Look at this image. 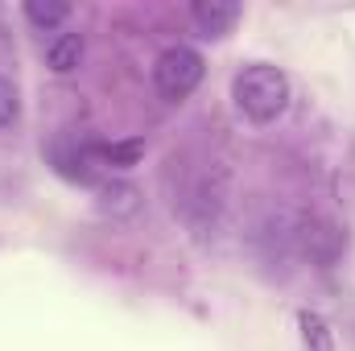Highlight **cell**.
Returning a JSON list of instances; mask_svg holds the SVG:
<instances>
[{
  "label": "cell",
  "instance_id": "6",
  "mask_svg": "<svg viewBox=\"0 0 355 351\" xmlns=\"http://www.w3.org/2000/svg\"><path fill=\"white\" fill-rule=\"evenodd\" d=\"M71 17V4H62V0H29L25 4V21L33 25V29H54V25H62Z\"/></svg>",
  "mask_w": 355,
  "mask_h": 351
},
{
  "label": "cell",
  "instance_id": "3",
  "mask_svg": "<svg viewBox=\"0 0 355 351\" xmlns=\"http://www.w3.org/2000/svg\"><path fill=\"white\" fill-rule=\"evenodd\" d=\"M240 17H244V8L232 4V0H198V4H190V21H194L198 37H227Z\"/></svg>",
  "mask_w": 355,
  "mask_h": 351
},
{
  "label": "cell",
  "instance_id": "8",
  "mask_svg": "<svg viewBox=\"0 0 355 351\" xmlns=\"http://www.w3.org/2000/svg\"><path fill=\"white\" fill-rule=\"evenodd\" d=\"M141 153H145V141H124V145H99V149H95V157L107 162V166H116V170L137 166Z\"/></svg>",
  "mask_w": 355,
  "mask_h": 351
},
{
  "label": "cell",
  "instance_id": "2",
  "mask_svg": "<svg viewBox=\"0 0 355 351\" xmlns=\"http://www.w3.org/2000/svg\"><path fill=\"white\" fill-rule=\"evenodd\" d=\"M202 71H207V62H202V54L194 46H170L153 62V87H157L162 99L178 103L202 83Z\"/></svg>",
  "mask_w": 355,
  "mask_h": 351
},
{
  "label": "cell",
  "instance_id": "7",
  "mask_svg": "<svg viewBox=\"0 0 355 351\" xmlns=\"http://www.w3.org/2000/svg\"><path fill=\"white\" fill-rule=\"evenodd\" d=\"M297 323H302L306 351H335L331 327H327V318H322V314H314V310H302V314H297Z\"/></svg>",
  "mask_w": 355,
  "mask_h": 351
},
{
  "label": "cell",
  "instance_id": "9",
  "mask_svg": "<svg viewBox=\"0 0 355 351\" xmlns=\"http://www.w3.org/2000/svg\"><path fill=\"white\" fill-rule=\"evenodd\" d=\"M17 116H21V95H17V83L0 75V132H4V128H12V124H17Z\"/></svg>",
  "mask_w": 355,
  "mask_h": 351
},
{
  "label": "cell",
  "instance_id": "5",
  "mask_svg": "<svg viewBox=\"0 0 355 351\" xmlns=\"http://www.w3.org/2000/svg\"><path fill=\"white\" fill-rule=\"evenodd\" d=\"M99 207H103L107 215H132V211L141 207L137 186H128V182H107V186L99 190Z\"/></svg>",
  "mask_w": 355,
  "mask_h": 351
},
{
  "label": "cell",
  "instance_id": "1",
  "mask_svg": "<svg viewBox=\"0 0 355 351\" xmlns=\"http://www.w3.org/2000/svg\"><path fill=\"white\" fill-rule=\"evenodd\" d=\"M236 95V108L252 120V124H272L285 108H289V75L281 67H268V62H252L236 75L232 83Z\"/></svg>",
  "mask_w": 355,
  "mask_h": 351
},
{
  "label": "cell",
  "instance_id": "4",
  "mask_svg": "<svg viewBox=\"0 0 355 351\" xmlns=\"http://www.w3.org/2000/svg\"><path fill=\"white\" fill-rule=\"evenodd\" d=\"M83 33H62V37H54L50 42V50H46V62H50V71L54 75H71L79 62H83Z\"/></svg>",
  "mask_w": 355,
  "mask_h": 351
}]
</instances>
